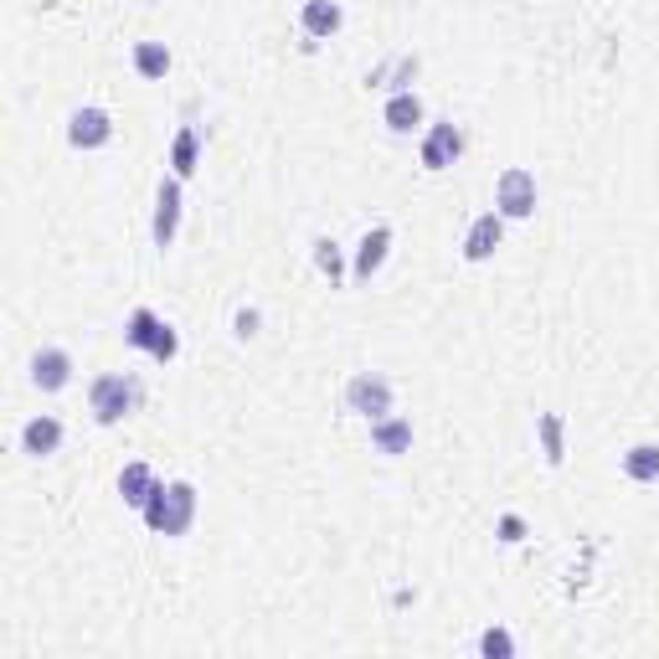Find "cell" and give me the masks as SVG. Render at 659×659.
<instances>
[{"label":"cell","instance_id":"obj_2","mask_svg":"<svg viewBox=\"0 0 659 659\" xmlns=\"http://www.w3.org/2000/svg\"><path fill=\"white\" fill-rule=\"evenodd\" d=\"M88 407H93V418H99L103 428L124 423V418L139 407V382H135V376H118V372L99 376L93 391H88Z\"/></svg>","mask_w":659,"mask_h":659},{"label":"cell","instance_id":"obj_23","mask_svg":"<svg viewBox=\"0 0 659 659\" xmlns=\"http://www.w3.org/2000/svg\"><path fill=\"white\" fill-rule=\"evenodd\" d=\"M232 330H237V336H242V340H248V336H258V309H237Z\"/></svg>","mask_w":659,"mask_h":659},{"label":"cell","instance_id":"obj_10","mask_svg":"<svg viewBox=\"0 0 659 659\" xmlns=\"http://www.w3.org/2000/svg\"><path fill=\"white\" fill-rule=\"evenodd\" d=\"M458 150H464V135H458L454 124H433L423 135V166L428 170H448L458 160Z\"/></svg>","mask_w":659,"mask_h":659},{"label":"cell","instance_id":"obj_15","mask_svg":"<svg viewBox=\"0 0 659 659\" xmlns=\"http://www.w3.org/2000/svg\"><path fill=\"white\" fill-rule=\"evenodd\" d=\"M299 21H305L309 36H336L340 32V5L336 0H305V11H299Z\"/></svg>","mask_w":659,"mask_h":659},{"label":"cell","instance_id":"obj_9","mask_svg":"<svg viewBox=\"0 0 659 659\" xmlns=\"http://www.w3.org/2000/svg\"><path fill=\"white\" fill-rule=\"evenodd\" d=\"M387 248H391V227H387V221L361 237V248H355V263H351V279H355V284H366V279H372V273L387 263Z\"/></svg>","mask_w":659,"mask_h":659},{"label":"cell","instance_id":"obj_3","mask_svg":"<svg viewBox=\"0 0 659 659\" xmlns=\"http://www.w3.org/2000/svg\"><path fill=\"white\" fill-rule=\"evenodd\" d=\"M124 340L135 345V351H150L155 361H175V351H181V340H175V330H170L155 309H135L129 315V325H124Z\"/></svg>","mask_w":659,"mask_h":659},{"label":"cell","instance_id":"obj_17","mask_svg":"<svg viewBox=\"0 0 659 659\" xmlns=\"http://www.w3.org/2000/svg\"><path fill=\"white\" fill-rule=\"evenodd\" d=\"M624 474L639 479V485H655L659 479V443H634L624 454Z\"/></svg>","mask_w":659,"mask_h":659},{"label":"cell","instance_id":"obj_21","mask_svg":"<svg viewBox=\"0 0 659 659\" xmlns=\"http://www.w3.org/2000/svg\"><path fill=\"white\" fill-rule=\"evenodd\" d=\"M315 263H320V273L330 279V288H336L340 284V242L336 237H320V242H315Z\"/></svg>","mask_w":659,"mask_h":659},{"label":"cell","instance_id":"obj_12","mask_svg":"<svg viewBox=\"0 0 659 659\" xmlns=\"http://www.w3.org/2000/svg\"><path fill=\"white\" fill-rule=\"evenodd\" d=\"M57 443H63V423H57L52 412H42V418H32V423L21 428V454L47 458V454H57Z\"/></svg>","mask_w":659,"mask_h":659},{"label":"cell","instance_id":"obj_16","mask_svg":"<svg viewBox=\"0 0 659 659\" xmlns=\"http://www.w3.org/2000/svg\"><path fill=\"white\" fill-rule=\"evenodd\" d=\"M387 129H397V135H407L412 124H423V99L418 93H391L387 99Z\"/></svg>","mask_w":659,"mask_h":659},{"label":"cell","instance_id":"obj_1","mask_svg":"<svg viewBox=\"0 0 659 659\" xmlns=\"http://www.w3.org/2000/svg\"><path fill=\"white\" fill-rule=\"evenodd\" d=\"M139 515H145V525H150L155 536H186L191 521H196V490L181 485V479H175V485H160Z\"/></svg>","mask_w":659,"mask_h":659},{"label":"cell","instance_id":"obj_20","mask_svg":"<svg viewBox=\"0 0 659 659\" xmlns=\"http://www.w3.org/2000/svg\"><path fill=\"white\" fill-rule=\"evenodd\" d=\"M135 72H139V78H166V72H170L166 42H139V47H135Z\"/></svg>","mask_w":659,"mask_h":659},{"label":"cell","instance_id":"obj_22","mask_svg":"<svg viewBox=\"0 0 659 659\" xmlns=\"http://www.w3.org/2000/svg\"><path fill=\"white\" fill-rule=\"evenodd\" d=\"M479 655L485 659H510L515 655V639H510L505 628H485V634H479Z\"/></svg>","mask_w":659,"mask_h":659},{"label":"cell","instance_id":"obj_8","mask_svg":"<svg viewBox=\"0 0 659 659\" xmlns=\"http://www.w3.org/2000/svg\"><path fill=\"white\" fill-rule=\"evenodd\" d=\"M500 237H505V217H500V212L474 217L469 221V237H464V258H469V263H485V258H495Z\"/></svg>","mask_w":659,"mask_h":659},{"label":"cell","instance_id":"obj_4","mask_svg":"<svg viewBox=\"0 0 659 659\" xmlns=\"http://www.w3.org/2000/svg\"><path fill=\"white\" fill-rule=\"evenodd\" d=\"M345 412H355V418H387L391 412V382L382 372H355L351 382H345Z\"/></svg>","mask_w":659,"mask_h":659},{"label":"cell","instance_id":"obj_24","mask_svg":"<svg viewBox=\"0 0 659 659\" xmlns=\"http://www.w3.org/2000/svg\"><path fill=\"white\" fill-rule=\"evenodd\" d=\"M500 536H505V542H521V536H525V521H521V515H505V521H500Z\"/></svg>","mask_w":659,"mask_h":659},{"label":"cell","instance_id":"obj_18","mask_svg":"<svg viewBox=\"0 0 659 659\" xmlns=\"http://www.w3.org/2000/svg\"><path fill=\"white\" fill-rule=\"evenodd\" d=\"M196 155H202V139H196L191 124H181V129H175V145H170V170H175V175H191V170H196Z\"/></svg>","mask_w":659,"mask_h":659},{"label":"cell","instance_id":"obj_7","mask_svg":"<svg viewBox=\"0 0 659 659\" xmlns=\"http://www.w3.org/2000/svg\"><path fill=\"white\" fill-rule=\"evenodd\" d=\"M175 227H181V175L160 181V196H155V248H170L175 242Z\"/></svg>","mask_w":659,"mask_h":659},{"label":"cell","instance_id":"obj_13","mask_svg":"<svg viewBox=\"0 0 659 659\" xmlns=\"http://www.w3.org/2000/svg\"><path fill=\"white\" fill-rule=\"evenodd\" d=\"M155 490H160V485H155V469H150V464H124V474H118V495H124V505L145 510Z\"/></svg>","mask_w":659,"mask_h":659},{"label":"cell","instance_id":"obj_14","mask_svg":"<svg viewBox=\"0 0 659 659\" xmlns=\"http://www.w3.org/2000/svg\"><path fill=\"white\" fill-rule=\"evenodd\" d=\"M372 443L382 448V454H391V458L407 454V448H412V423H402V418H391V412H387V418H376V423H372Z\"/></svg>","mask_w":659,"mask_h":659},{"label":"cell","instance_id":"obj_5","mask_svg":"<svg viewBox=\"0 0 659 659\" xmlns=\"http://www.w3.org/2000/svg\"><path fill=\"white\" fill-rule=\"evenodd\" d=\"M495 212L510 221H525L536 212V175L521 166H510L500 181H495Z\"/></svg>","mask_w":659,"mask_h":659},{"label":"cell","instance_id":"obj_19","mask_svg":"<svg viewBox=\"0 0 659 659\" xmlns=\"http://www.w3.org/2000/svg\"><path fill=\"white\" fill-rule=\"evenodd\" d=\"M536 433H542L546 464H561V458H567V428H561L557 412H542V418H536Z\"/></svg>","mask_w":659,"mask_h":659},{"label":"cell","instance_id":"obj_6","mask_svg":"<svg viewBox=\"0 0 659 659\" xmlns=\"http://www.w3.org/2000/svg\"><path fill=\"white\" fill-rule=\"evenodd\" d=\"M109 139H114V118H109V109H99V103H88V109H78V114L68 118L72 150H103Z\"/></svg>","mask_w":659,"mask_h":659},{"label":"cell","instance_id":"obj_11","mask_svg":"<svg viewBox=\"0 0 659 659\" xmlns=\"http://www.w3.org/2000/svg\"><path fill=\"white\" fill-rule=\"evenodd\" d=\"M32 382L42 391H63L72 382V355L57 351V345H52V351H36L32 355Z\"/></svg>","mask_w":659,"mask_h":659}]
</instances>
